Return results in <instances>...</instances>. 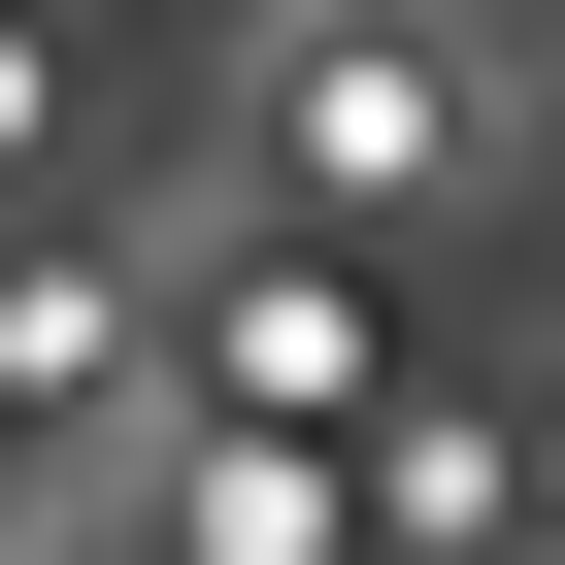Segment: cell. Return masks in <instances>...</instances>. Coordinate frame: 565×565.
<instances>
[{
  "mask_svg": "<svg viewBox=\"0 0 565 565\" xmlns=\"http://www.w3.org/2000/svg\"><path fill=\"white\" fill-rule=\"evenodd\" d=\"M233 399H266V433H333V399H366V300H333V266H266V300H233Z\"/></svg>",
  "mask_w": 565,
  "mask_h": 565,
  "instance_id": "obj_2",
  "label": "cell"
},
{
  "mask_svg": "<svg viewBox=\"0 0 565 565\" xmlns=\"http://www.w3.org/2000/svg\"><path fill=\"white\" fill-rule=\"evenodd\" d=\"M300 200H466V67L433 34H300Z\"/></svg>",
  "mask_w": 565,
  "mask_h": 565,
  "instance_id": "obj_1",
  "label": "cell"
}]
</instances>
